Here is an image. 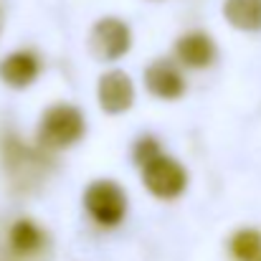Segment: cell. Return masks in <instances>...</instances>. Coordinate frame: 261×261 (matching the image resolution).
<instances>
[{
  "mask_svg": "<svg viewBox=\"0 0 261 261\" xmlns=\"http://www.w3.org/2000/svg\"><path fill=\"white\" fill-rule=\"evenodd\" d=\"M84 135V117L71 104H56L43 114L38 137L46 147H69Z\"/></svg>",
  "mask_w": 261,
  "mask_h": 261,
  "instance_id": "obj_1",
  "label": "cell"
},
{
  "mask_svg": "<svg viewBox=\"0 0 261 261\" xmlns=\"http://www.w3.org/2000/svg\"><path fill=\"white\" fill-rule=\"evenodd\" d=\"M84 203H87V211L94 216V221L104 223V226H114L124 218V211H127V198H124V190L112 182V180H96L87 188V195H84Z\"/></svg>",
  "mask_w": 261,
  "mask_h": 261,
  "instance_id": "obj_2",
  "label": "cell"
},
{
  "mask_svg": "<svg viewBox=\"0 0 261 261\" xmlns=\"http://www.w3.org/2000/svg\"><path fill=\"white\" fill-rule=\"evenodd\" d=\"M142 180H145V185L150 188L152 195H158V198H175V195L182 193V188L188 182V175H185V170L175 160L165 158V155H158V158L145 163Z\"/></svg>",
  "mask_w": 261,
  "mask_h": 261,
  "instance_id": "obj_3",
  "label": "cell"
},
{
  "mask_svg": "<svg viewBox=\"0 0 261 261\" xmlns=\"http://www.w3.org/2000/svg\"><path fill=\"white\" fill-rule=\"evenodd\" d=\"M129 43H132V33L127 23L117 18H101L91 31V51L99 59L114 61L129 51Z\"/></svg>",
  "mask_w": 261,
  "mask_h": 261,
  "instance_id": "obj_4",
  "label": "cell"
},
{
  "mask_svg": "<svg viewBox=\"0 0 261 261\" xmlns=\"http://www.w3.org/2000/svg\"><path fill=\"white\" fill-rule=\"evenodd\" d=\"M99 104L104 112L109 114H122L132 107L135 101V87H132V79L124 74V71H109L99 79Z\"/></svg>",
  "mask_w": 261,
  "mask_h": 261,
  "instance_id": "obj_5",
  "label": "cell"
},
{
  "mask_svg": "<svg viewBox=\"0 0 261 261\" xmlns=\"http://www.w3.org/2000/svg\"><path fill=\"white\" fill-rule=\"evenodd\" d=\"M145 84L160 99H177L185 91L182 76L177 74V69H175L173 64H168V61H155L145 71Z\"/></svg>",
  "mask_w": 261,
  "mask_h": 261,
  "instance_id": "obj_6",
  "label": "cell"
},
{
  "mask_svg": "<svg viewBox=\"0 0 261 261\" xmlns=\"http://www.w3.org/2000/svg\"><path fill=\"white\" fill-rule=\"evenodd\" d=\"M36 76H38V59H36L33 54H28V51L10 54V56L0 64V79L15 89L28 87Z\"/></svg>",
  "mask_w": 261,
  "mask_h": 261,
  "instance_id": "obj_7",
  "label": "cell"
},
{
  "mask_svg": "<svg viewBox=\"0 0 261 261\" xmlns=\"http://www.w3.org/2000/svg\"><path fill=\"white\" fill-rule=\"evenodd\" d=\"M175 51H177V59L182 64L193 66V69H203V66H208L216 59V46H213V41L205 33H188V36H182L177 41Z\"/></svg>",
  "mask_w": 261,
  "mask_h": 261,
  "instance_id": "obj_8",
  "label": "cell"
},
{
  "mask_svg": "<svg viewBox=\"0 0 261 261\" xmlns=\"http://www.w3.org/2000/svg\"><path fill=\"white\" fill-rule=\"evenodd\" d=\"M223 15L239 31H261V0H226Z\"/></svg>",
  "mask_w": 261,
  "mask_h": 261,
  "instance_id": "obj_9",
  "label": "cell"
},
{
  "mask_svg": "<svg viewBox=\"0 0 261 261\" xmlns=\"http://www.w3.org/2000/svg\"><path fill=\"white\" fill-rule=\"evenodd\" d=\"M8 239H10L13 254H18V256H31L43 246V231L31 221H15Z\"/></svg>",
  "mask_w": 261,
  "mask_h": 261,
  "instance_id": "obj_10",
  "label": "cell"
},
{
  "mask_svg": "<svg viewBox=\"0 0 261 261\" xmlns=\"http://www.w3.org/2000/svg\"><path fill=\"white\" fill-rule=\"evenodd\" d=\"M231 251L239 261H256V256L261 254V233L259 231H239L231 241Z\"/></svg>",
  "mask_w": 261,
  "mask_h": 261,
  "instance_id": "obj_11",
  "label": "cell"
},
{
  "mask_svg": "<svg viewBox=\"0 0 261 261\" xmlns=\"http://www.w3.org/2000/svg\"><path fill=\"white\" fill-rule=\"evenodd\" d=\"M137 160L140 163H147V160H152V158H158L160 155V147H158V142L155 140H150V137H145V140H140V145H137Z\"/></svg>",
  "mask_w": 261,
  "mask_h": 261,
  "instance_id": "obj_12",
  "label": "cell"
},
{
  "mask_svg": "<svg viewBox=\"0 0 261 261\" xmlns=\"http://www.w3.org/2000/svg\"><path fill=\"white\" fill-rule=\"evenodd\" d=\"M3 20H5V15H3V5H0V31H3Z\"/></svg>",
  "mask_w": 261,
  "mask_h": 261,
  "instance_id": "obj_13",
  "label": "cell"
},
{
  "mask_svg": "<svg viewBox=\"0 0 261 261\" xmlns=\"http://www.w3.org/2000/svg\"><path fill=\"white\" fill-rule=\"evenodd\" d=\"M256 261H261V254H259V256H256Z\"/></svg>",
  "mask_w": 261,
  "mask_h": 261,
  "instance_id": "obj_14",
  "label": "cell"
}]
</instances>
